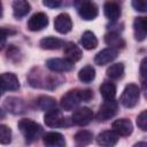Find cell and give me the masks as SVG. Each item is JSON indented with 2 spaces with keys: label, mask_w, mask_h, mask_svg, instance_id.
I'll return each mask as SVG.
<instances>
[{
  "label": "cell",
  "mask_w": 147,
  "mask_h": 147,
  "mask_svg": "<svg viewBox=\"0 0 147 147\" xmlns=\"http://www.w3.org/2000/svg\"><path fill=\"white\" fill-rule=\"evenodd\" d=\"M28 80L32 87H41V88H48V90L55 88L59 85V83H56L57 80L62 82V79L57 77L46 76V74L39 68H34L33 70H31V72L29 74Z\"/></svg>",
  "instance_id": "6da1fadb"
},
{
  "label": "cell",
  "mask_w": 147,
  "mask_h": 147,
  "mask_svg": "<svg viewBox=\"0 0 147 147\" xmlns=\"http://www.w3.org/2000/svg\"><path fill=\"white\" fill-rule=\"evenodd\" d=\"M17 125H18V129L22 132V134H23V137L28 144H31V142L38 140V138L42 133L41 126L38 123H36L29 118L21 119Z\"/></svg>",
  "instance_id": "7a4b0ae2"
},
{
  "label": "cell",
  "mask_w": 147,
  "mask_h": 147,
  "mask_svg": "<svg viewBox=\"0 0 147 147\" xmlns=\"http://www.w3.org/2000/svg\"><path fill=\"white\" fill-rule=\"evenodd\" d=\"M44 121L45 124L49 127H68L72 124L71 119H69L68 117H64L60 110L52 109L49 111H46L45 116H44Z\"/></svg>",
  "instance_id": "3957f363"
},
{
  "label": "cell",
  "mask_w": 147,
  "mask_h": 147,
  "mask_svg": "<svg viewBox=\"0 0 147 147\" xmlns=\"http://www.w3.org/2000/svg\"><path fill=\"white\" fill-rule=\"evenodd\" d=\"M139 96H140V90H139L138 85L129 84L125 86V88L121 95V103L125 108H133L138 103Z\"/></svg>",
  "instance_id": "277c9868"
},
{
  "label": "cell",
  "mask_w": 147,
  "mask_h": 147,
  "mask_svg": "<svg viewBox=\"0 0 147 147\" xmlns=\"http://www.w3.org/2000/svg\"><path fill=\"white\" fill-rule=\"evenodd\" d=\"M75 7H76L79 16L85 21H92L99 14L98 6L91 1H76Z\"/></svg>",
  "instance_id": "5b68a950"
},
{
  "label": "cell",
  "mask_w": 147,
  "mask_h": 147,
  "mask_svg": "<svg viewBox=\"0 0 147 147\" xmlns=\"http://www.w3.org/2000/svg\"><path fill=\"white\" fill-rule=\"evenodd\" d=\"M83 101V93L82 90H71L67 92L61 98V107L64 110H72L75 109L80 102Z\"/></svg>",
  "instance_id": "8992f818"
},
{
  "label": "cell",
  "mask_w": 147,
  "mask_h": 147,
  "mask_svg": "<svg viewBox=\"0 0 147 147\" xmlns=\"http://www.w3.org/2000/svg\"><path fill=\"white\" fill-rule=\"evenodd\" d=\"M117 110H118V105H117L116 101H114V100L105 101L100 106V109L96 114V118L100 122L108 121V119H110L111 117H114L116 115Z\"/></svg>",
  "instance_id": "52a82bcc"
},
{
  "label": "cell",
  "mask_w": 147,
  "mask_h": 147,
  "mask_svg": "<svg viewBox=\"0 0 147 147\" xmlns=\"http://www.w3.org/2000/svg\"><path fill=\"white\" fill-rule=\"evenodd\" d=\"M46 67L55 72H67L74 69V63L67 59L53 57L46 61Z\"/></svg>",
  "instance_id": "ba28073f"
},
{
  "label": "cell",
  "mask_w": 147,
  "mask_h": 147,
  "mask_svg": "<svg viewBox=\"0 0 147 147\" xmlns=\"http://www.w3.org/2000/svg\"><path fill=\"white\" fill-rule=\"evenodd\" d=\"M92 119H93V111L87 107H83L75 110L71 116V122L79 126L87 125Z\"/></svg>",
  "instance_id": "9c48e42d"
},
{
  "label": "cell",
  "mask_w": 147,
  "mask_h": 147,
  "mask_svg": "<svg viewBox=\"0 0 147 147\" xmlns=\"http://www.w3.org/2000/svg\"><path fill=\"white\" fill-rule=\"evenodd\" d=\"M20 82L15 74L5 72L0 75V91H17Z\"/></svg>",
  "instance_id": "30bf717a"
},
{
  "label": "cell",
  "mask_w": 147,
  "mask_h": 147,
  "mask_svg": "<svg viewBox=\"0 0 147 147\" xmlns=\"http://www.w3.org/2000/svg\"><path fill=\"white\" fill-rule=\"evenodd\" d=\"M48 25V17L45 13H36L28 21V29L30 31H40Z\"/></svg>",
  "instance_id": "8fae6325"
},
{
  "label": "cell",
  "mask_w": 147,
  "mask_h": 147,
  "mask_svg": "<svg viewBox=\"0 0 147 147\" xmlns=\"http://www.w3.org/2000/svg\"><path fill=\"white\" fill-rule=\"evenodd\" d=\"M111 127L117 136H122V137H127L133 131V125L131 121L127 118H119L114 121L111 124Z\"/></svg>",
  "instance_id": "7c38bea8"
},
{
  "label": "cell",
  "mask_w": 147,
  "mask_h": 147,
  "mask_svg": "<svg viewBox=\"0 0 147 147\" xmlns=\"http://www.w3.org/2000/svg\"><path fill=\"white\" fill-rule=\"evenodd\" d=\"M54 29L60 33H68L72 29L71 17L67 13H62L57 15L54 20Z\"/></svg>",
  "instance_id": "4fadbf2b"
},
{
  "label": "cell",
  "mask_w": 147,
  "mask_h": 147,
  "mask_svg": "<svg viewBox=\"0 0 147 147\" xmlns=\"http://www.w3.org/2000/svg\"><path fill=\"white\" fill-rule=\"evenodd\" d=\"M117 55H118V51H116L114 48H105L95 55L94 62L98 65H106V64L113 62L117 57Z\"/></svg>",
  "instance_id": "5bb4252c"
},
{
  "label": "cell",
  "mask_w": 147,
  "mask_h": 147,
  "mask_svg": "<svg viewBox=\"0 0 147 147\" xmlns=\"http://www.w3.org/2000/svg\"><path fill=\"white\" fill-rule=\"evenodd\" d=\"M5 108L11 113V114H22L25 111V103L22 99L20 98H16V96H9L6 99L5 103H3Z\"/></svg>",
  "instance_id": "9a60e30c"
},
{
  "label": "cell",
  "mask_w": 147,
  "mask_h": 147,
  "mask_svg": "<svg viewBox=\"0 0 147 147\" xmlns=\"http://www.w3.org/2000/svg\"><path fill=\"white\" fill-rule=\"evenodd\" d=\"M118 141V136L114 131H103L98 134L96 142L101 147H114Z\"/></svg>",
  "instance_id": "2e32d148"
},
{
  "label": "cell",
  "mask_w": 147,
  "mask_h": 147,
  "mask_svg": "<svg viewBox=\"0 0 147 147\" xmlns=\"http://www.w3.org/2000/svg\"><path fill=\"white\" fill-rule=\"evenodd\" d=\"M42 141L46 147H64L65 146L64 137L59 132H47L42 137Z\"/></svg>",
  "instance_id": "e0dca14e"
},
{
  "label": "cell",
  "mask_w": 147,
  "mask_h": 147,
  "mask_svg": "<svg viewBox=\"0 0 147 147\" xmlns=\"http://www.w3.org/2000/svg\"><path fill=\"white\" fill-rule=\"evenodd\" d=\"M134 38L138 41H142L147 36V21L145 17H136L133 21Z\"/></svg>",
  "instance_id": "ac0fdd59"
},
{
  "label": "cell",
  "mask_w": 147,
  "mask_h": 147,
  "mask_svg": "<svg viewBox=\"0 0 147 147\" xmlns=\"http://www.w3.org/2000/svg\"><path fill=\"white\" fill-rule=\"evenodd\" d=\"M64 55L67 56V60L71 61L72 63L76 61H79L83 56L82 49L72 41H69L64 45Z\"/></svg>",
  "instance_id": "d6986e66"
},
{
  "label": "cell",
  "mask_w": 147,
  "mask_h": 147,
  "mask_svg": "<svg viewBox=\"0 0 147 147\" xmlns=\"http://www.w3.org/2000/svg\"><path fill=\"white\" fill-rule=\"evenodd\" d=\"M103 13L108 20H110L111 22H115L121 16V7L118 3L114 1H108L103 5Z\"/></svg>",
  "instance_id": "ffe728a7"
},
{
  "label": "cell",
  "mask_w": 147,
  "mask_h": 147,
  "mask_svg": "<svg viewBox=\"0 0 147 147\" xmlns=\"http://www.w3.org/2000/svg\"><path fill=\"white\" fill-rule=\"evenodd\" d=\"M30 9H31V6L28 1L16 0V1L13 2V14L17 20L25 16L30 11Z\"/></svg>",
  "instance_id": "44dd1931"
},
{
  "label": "cell",
  "mask_w": 147,
  "mask_h": 147,
  "mask_svg": "<svg viewBox=\"0 0 147 147\" xmlns=\"http://www.w3.org/2000/svg\"><path fill=\"white\" fill-rule=\"evenodd\" d=\"M105 42L110 46L109 48H114L117 51V48H123L125 46L124 39L116 32H109L105 36Z\"/></svg>",
  "instance_id": "7402d4cb"
},
{
  "label": "cell",
  "mask_w": 147,
  "mask_h": 147,
  "mask_svg": "<svg viewBox=\"0 0 147 147\" xmlns=\"http://www.w3.org/2000/svg\"><path fill=\"white\" fill-rule=\"evenodd\" d=\"M39 46L42 49H59L62 46H64L63 40L55 38V37H45L39 41Z\"/></svg>",
  "instance_id": "603a6c76"
},
{
  "label": "cell",
  "mask_w": 147,
  "mask_h": 147,
  "mask_svg": "<svg viewBox=\"0 0 147 147\" xmlns=\"http://www.w3.org/2000/svg\"><path fill=\"white\" fill-rule=\"evenodd\" d=\"M80 44L85 49L91 51V49H94L98 46V39H96V37L93 32L85 31L83 33L82 38H80Z\"/></svg>",
  "instance_id": "cb8c5ba5"
},
{
  "label": "cell",
  "mask_w": 147,
  "mask_h": 147,
  "mask_svg": "<svg viewBox=\"0 0 147 147\" xmlns=\"http://www.w3.org/2000/svg\"><path fill=\"white\" fill-rule=\"evenodd\" d=\"M100 94L106 101L114 100L116 95V86L110 82H105L100 86Z\"/></svg>",
  "instance_id": "d4e9b609"
},
{
  "label": "cell",
  "mask_w": 147,
  "mask_h": 147,
  "mask_svg": "<svg viewBox=\"0 0 147 147\" xmlns=\"http://www.w3.org/2000/svg\"><path fill=\"white\" fill-rule=\"evenodd\" d=\"M37 106L39 109L45 110V111H49L52 109L56 108V101L54 98L48 96V95H41L37 99Z\"/></svg>",
  "instance_id": "484cf974"
},
{
  "label": "cell",
  "mask_w": 147,
  "mask_h": 147,
  "mask_svg": "<svg viewBox=\"0 0 147 147\" xmlns=\"http://www.w3.org/2000/svg\"><path fill=\"white\" fill-rule=\"evenodd\" d=\"M75 142L77 146H80V147H84V146H87L90 145L92 141H93V134L90 132V131H86V130H82V131H78L75 137Z\"/></svg>",
  "instance_id": "4316f807"
},
{
  "label": "cell",
  "mask_w": 147,
  "mask_h": 147,
  "mask_svg": "<svg viewBox=\"0 0 147 147\" xmlns=\"http://www.w3.org/2000/svg\"><path fill=\"white\" fill-rule=\"evenodd\" d=\"M78 78L82 83H91L95 78V70L92 65H85L78 72Z\"/></svg>",
  "instance_id": "83f0119b"
},
{
  "label": "cell",
  "mask_w": 147,
  "mask_h": 147,
  "mask_svg": "<svg viewBox=\"0 0 147 147\" xmlns=\"http://www.w3.org/2000/svg\"><path fill=\"white\" fill-rule=\"evenodd\" d=\"M107 76L111 79H119L124 75V64L123 63H114L107 69Z\"/></svg>",
  "instance_id": "f1b7e54d"
},
{
  "label": "cell",
  "mask_w": 147,
  "mask_h": 147,
  "mask_svg": "<svg viewBox=\"0 0 147 147\" xmlns=\"http://www.w3.org/2000/svg\"><path fill=\"white\" fill-rule=\"evenodd\" d=\"M11 141V130L5 124H0V144L8 145Z\"/></svg>",
  "instance_id": "f546056e"
},
{
  "label": "cell",
  "mask_w": 147,
  "mask_h": 147,
  "mask_svg": "<svg viewBox=\"0 0 147 147\" xmlns=\"http://www.w3.org/2000/svg\"><path fill=\"white\" fill-rule=\"evenodd\" d=\"M14 33H15V30H11L8 28H0V51L6 46L7 37Z\"/></svg>",
  "instance_id": "4dcf8cb0"
},
{
  "label": "cell",
  "mask_w": 147,
  "mask_h": 147,
  "mask_svg": "<svg viewBox=\"0 0 147 147\" xmlns=\"http://www.w3.org/2000/svg\"><path fill=\"white\" fill-rule=\"evenodd\" d=\"M137 125L142 131L147 130V111L146 110H142L138 115V117H137Z\"/></svg>",
  "instance_id": "1f68e13d"
},
{
  "label": "cell",
  "mask_w": 147,
  "mask_h": 147,
  "mask_svg": "<svg viewBox=\"0 0 147 147\" xmlns=\"http://www.w3.org/2000/svg\"><path fill=\"white\" fill-rule=\"evenodd\" d=\"M132 7L136 10L141 11V13H145L147 10V3H146V1H142V0H134V1H132Z\"/></svg>",
  "instance_id": "d6a6232c"
},
{
  "label": "cell",
  "mask_w": 147,
  "mask_h": 147,
  "mask_svg": "<svg viewBox=\"0 0 147 147\" xmlns=\"http://www.w3.org/2000/svg\"><path fill=\"white\" fill-rule=\"evenodd\" d=\"M42 3H44V6H46L48 8H57L61 6V1H59V0H45V1H42Z\"/></svg>",
  "instance_id": "836d02e7"
},
{
  "label": "cell",
  "mask_w": 147,
  "mask_h": 147,
  "mask_svg": "<svg viewBox=\"0 0 147 147\" xmlns=\"http://www.w3.org/2000/svg\"><path fill=\"white\" fill-rule=\"evenodd\" d=\"M140 75L142 78V82L145 84V76H146V59H142L141 64H140Z\"/></svg>",
  "instance_id": "e575fe53"
},
{
  "label": "cell",
  "mask_w": 147,
  "mask_h": 147,
  "mask_svg": "<svg viewBox=\"0 0 147 147\" xmlns=\"http://www.w3.org/2000/svg\"><path fill=\"white\" fill-rule=\"evenodd\" d=\"M133 147H147V144H146L145 141H139V142H137Z\"/></svg>",
  "instance_id": "d590c367"
},
{
  "label": "cell",
  "mask_w": 147,
  "mask_h": 147,
  "mask_svg": "<svg viewBox=\"0 0 147 147\" xmlns=\"http://www.w3.org/2000/svg\"><path fill=\"white\" fill-rule=\"evenodd\" d=\"M2 16V5H1V2H0V17Z\"/></svg>",
  "instance_id": "8d00e7d4"
}]
</instances>
